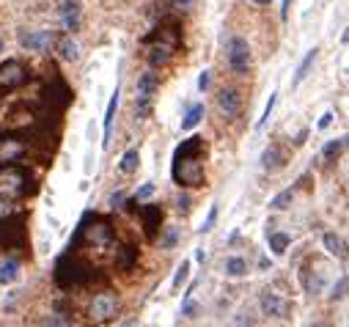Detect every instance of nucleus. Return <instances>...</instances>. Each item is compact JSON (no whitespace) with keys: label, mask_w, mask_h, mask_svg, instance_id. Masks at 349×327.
Wrapping results in <instances>:
<instances>
[{"label":"nucleus","mask_w":349,"mask_h":327,"mask_svg":"<svg viewBox=\"0 0 349 327\" xmlns=\"http://www.w3.org/2000/svg\"><path fill=\"white\" fill-rule=\"evenodd\" d=\"M228 66H231V71H236V75H245V71L250 69V47L242 36H234L231 42H228Z\"/></svg>","instance_id":"nucleus-1"},{"label":"nucleus","mask_w":349,"mask_h":327,"mask_svg":"<svg viewBox=\"0 0 349 327\" xmlns=\"http://www.w3.org/2000/svg\"><path fill=\"white\" fill-rule=\"evenodd\" d=\"M20 44H22V50L42 52L52 44V33L50 30H20Z\"/></svg>","instance_id":"nucleus-2"},{"label":"nucleus","mask_w":349,"mask_h":327,"mask_svg":"<svg viewBox=\"0 0 349 327\" xmlns=\"http://www.w3.org/2000/svg\"><path fill=\"white\" fill-rule=\"evenodd\" d=\"M58 14H61V22L66 30L80 28V0H63L58 6Z\"/></svg>","instance_id":"nucleus-3"},{"label":"nucleus","mask_w":349,"mask_h":327,"mask_svg":"<svg viewBox=\"0 0 349 327\" xmlns=\"http://www.w3.org/2000/svg\"><path fill=\"white\" fill-rule=\"evenodd\" d=\"M217 105H220V110H223L226 116H236V113H240V107H242L240 91L223 88V91H220V97H217Z\"/></svg>","instance_id":"nucleus-4"},{"label":"nucleus","mask_w":349,"mask_h":327,"mask_svg":"<svg viewBox=\"0 0 349 327\" xmlns=\"http://www.w3.org/2000/svg\"><path fill=\"white\" fill-rule=\"evenodd\" d=\"M20 278V261L17 259H0V286H9Z\"/></svg>","instance_id":"nucleus-5"},{"label":"nucleus","mask_w":349,"mask_h":327,"mask_svg":"<svg viewBox=\"0 0 349 327\" xmlns=\"http://www.w3.org/2000/svg\"><path fill=\"white\" fill-rule=\"evenodd\" d=\"M116 107H118V88L110 94V102H107V110H105V135H102V146H110V126H113V116H116Z\"/></svg>","instance_id":"nucleus-6"},{"label":"nucleus","mask_w":349,"mask_h":327,"mask_svg":"<svg viewBox=\"0 0 349 327\" xmlns=\"http://www.w3.org/2000/svg\"><path fill=\"white\" fill-rule=\"evenodd\" d=\"M116 311V300L110 297V294H99V297H94L91 302V314L94 316H110Z\"/></svg>","instance_id":"nucleus-7"},{"label":"nucleus","mask_w":349,"mask_h":327,"mask_svg":"<svg viewBox=\"0 0 349 327\" xmlns=\"http://www.w3.org/2000/svg\"><path fill=\"white\" fill-rule=\"evenodd\" d=\"M201 118H204V105H201V102H195V105L185 113V118H181V130H185V132L195 130V126L201 124Z\"/></svg>","instance_id":"nucleus-8"},{"label":"nucleus","mask_w":349,"mask_h":327,"mask_svg":"<svg viewBox=\"0 0 349 327\" xmlns=\"http://www.w3.org/2000/svg\"><path fill=\"white\" fill-rule=\"evenodd\" d=\"M324 248H327L333 256H338V259H346L349 256V250H346V242L341 237H336V234H324Z\"/></svg>","instance_id":"nucleus-9"},{"label":"nucleus","mask_w":349,"mask_h":327,"mask_svg":"<svg viewBox=\"0 0 349 327\" xmlns=\"http://www.w3.org/2000/svg\"><path fill=\"white\" fill-rule=\"evenodd\" d=\"M281 308H283V302L278 294H272V292L261 294V311H264L267 316H281Z\"/></svg>","instance_id":"nucleus-10"},{"label":"nucleus","mask_w":349,"mask_h":327,"mask_svg":"<svg viewBox=\"0 0 349 327\" xmlns=\"http://www.w3.org/2000/svg\"><path fill=\"white\" fill-rule=\"evenodd\" d=\"M157 83H160V80H157L154 71H143V75L138 77V94L140 97H152L157 91Z\"/></svg>","instance_id":"nucleus-11"},{"label":"nucleus","mask_w":349,"mask_h":327,"mask_svg":"<svg viewBox=\"0 0 349 327\" xmlns=\"http://www.w3.org/2000/svg\"><path fill=\"white\" fill-rule=\"evenodd\" d=\"M261 165H264L267 171L281 168V165H283V154H281V149H278V146H269V149H264V154H261Z\"/></svg>","instance_id":"nucleus-12"},{"label":"nucleus","mask_w":349,"mask_h":327,"mask_svg":"<svg viewBox=\"0 0 349 327\" xmlns=\"http://www.w3.org/2000/svg\"><path fill=\"white\" fill-rule=\"evenodd\" d=\"M140 165V151L138 149H130L121 154V162H118V168H121V173H135Z\"/></svg>","instance_id":"nucleus-13"},{"label":"nucleus","mask_w":349,"mask_h":327,"mask_svg":"<svg viewBox=\"0 0 349 327\" xmlns=\"http://www.w3.org/2000/svg\"><path fill=\"white\" fill-rule=\"evenodd\" d=\"M58 55L63 61L72 63V61H77V55H80V47H77L75 39H61V42H58Z\"/></svg>","instance_id":"nucleus-14"},{"label":"nucleus","mask_w":349,"mask_h":327,"mask_svg":"<svg viewBox=\"0 0 349 327\" xmlns=\"http://www.w3.org/2000/svg\"><path fill=\"white\" fill-rule=\"evenodd\" d=\"M314 61H316V47H314V50H308V55L303 58V63H300V66H297V75H295V85H300V83H303V80L308 77V71H311Z\"/></svg>","instance_id":"nucleus-15"},{"label":"nucleus","mask_w":349,"mask_h":327,"mask_svg":"<svg viewBox=\"0 0 349 327\" xmlns=\"http://www.w3.org/2000/svg\"><path fill=\"white\" fill-rule=\"evenodd\" d=\"M168 58H171V50L162 44H157V47H152V52H149V66H162Z\"/></svg>","instance_id":"nucleus-16"},{"label":"nucleus","mask_w":349,"mask_h":327,"mask_svg":"<svg viewBox=\"0 0 349 327\" xmlns=\"http://www.w3.org/2000/svg\"><path fill=\"white\" fill-rule=\"evenodd\" d=\"M245 269H248V264H245V259H240V256H234V259H228V261H226V272L231 275V278L245 275Z\"/></svg>","instance_id":"nucleus-17"},{"label":"nucleus","mask_w":349,"mask_h":327,"mask_svg":"<svg viewBox=\"0 0 349 327\" xmlns=\"http://www.w3.org/2000/svg\"><path fill=\"white\" fill-rule=\"evenodd\" d=\"M269 248H272V253H283L289 248V234H272L269 237Z\"/></svg>","instance_id":"nucleus-18"},{"label":"nucleus","mask_w":349,"mask_h":327,"mask_svg":"<svg viewBox=\"0 0 349 327\" xmlns=\"http://www.w3.org/2000/svg\"><path fill=\"white\" fill-rule=\"evenodd\" d=\"M291 198H295V193L291 190H283V193H278L272 198V209H286V206L291 204Z\"/></svg>","instance_id":"nucleus-19"},{"label":"nucleus","mask_w":349,"mask_h":327,"mask_svg":"<svg viewBox=\"0 0 349 327\" xmlns=\"http://www.w3.org/2000/svg\"><path fill=\"white\" fill-rule=\"evenodd\" d=\"M149 107H152V97H140L138 94V99H135V113H138V118H146Z\"/></svg>","instance_id":"nucleus-20"},{"label":"nucleus","mask_w":349,"mask_h":327,"mask_svg":"<svg viewBox=\"0 0 349 327\" xmlns=\"http://www.w3.org/2000/svg\"><path fill=\"white\" fill-rule=\"evenodd\" d=\"M187 275H190V261H181L179 269H176V275H173V283L171 286H173V289H179V286L187 281Z\"/></svg>","instance_id":"nucleus-21"},{"label":"nucleus","mask_w":349,"mask_h":327,"mask_svg":"<svg viewBox=\"0 0 349 327\" xmlns=\"http://www.w3.org/2000/svg\"><path fill=\"white\" fill-rule=\"evenodd\" d=\"M215 223H217V204H212V206H209V214H206V220H204V226L198 228V231H201V234H206V231L215 228Z\"/></svg>","instance_id":"nucleus-22"},{"label":"nucleus","mask_w":349,"mask_h":327,"mask_svg":"<svg viewBox=\"0 0 349 327\" xmlns=\"http://www.w3.org/2000/svg\"><path fill=\"white\" fill-rule=\"evenodd\" d=\"M349 292V278H341V281L333 286V292H330V300H341L344 294Z\"/></svg>","instance_id":"nucleus-23"},{"label":"nucleus","mask_w":349,"mask_h":327,"mask_svg":"<svg viewBox=\"0 0 349 327\" xmlns=\"http://www.w3.org/2000/svg\"><path fill=\"white\" fill-rule=\"evenodd\" d=\"M341 149H344V143H341V140H330L327 146L322 149V154L327 157V159H333V157H338V154H341Z\"/></svg>","instance_id":"nucleus-24"},{"label":"nucleus","mask_w":349,"mask_h":327,"mask_svg":"<svg viewBox=\"0 0 349 327\" xmlns=\"http://www.w3.org/2000/svg\"><path fill=\"white\" fill-rule=\"evenodd\" d=\"M176 242H179V231L168 228V231H165V237H162V248H173Z\"/></svg>","instance_id":"nucleus-25"},{"label":"nucleus","mask_w":349,"mask_h":327,"mask_svg":"<svg viewBox=\"0 0 349 327\" xmlns=\"http://www.w3.org/2000/svg\"><path fill=\"white\" fill-rule=\"evenodd\" d=\"M275 102H278V97H275V94H269V102H267V107H264V116L259 118V126H264V124H267V118L272 116V107H275Z\"/></svg>","instance_id":"nucleus-26"},{"label":"nucleus","mask_w":349,"mask_h":327,"mask_svg":"<svg viewBox=\"0 0 349 327\" xmlns=\"http://www.w3.org/2000/svg\"><path fill=\"white\" fill-rule=\"evenodd\" d=\"M154 193V185L149 181V185H143V187H138V193H135V201H143V198H149Z\"/></svg>","instance_id":"nucleus-27"},{"label":"nucleus","mask_w":349,"mask_h":327,"mask_svg":"<svg viewBox=\"0 0 349 327\" xmlns=\"http://www.w3.org/2000/svg\"><path fill=\"white\" fill-rule=\"evenodd\" d=\"M132 261H135V250H132V248H130V250H124L121 256H118V264H121V267H130Z\"/></svg>","instance_id":"nucleus-28"},{"label":"nucleus","mask_w":349,"mask_h":327,"mask_svg":"<svg viewBox=\"0 0 349 327\" xmlns=\"http://www.w3.org/2000/svg\"><path fill=\"white\" fill-rule=\"evenodd\" d=\"M94 239H97V242H107V239H110V231H107L105 226H99L97 231H94Z\"/></svg>","instance_id":"nucleus-29"},{"label":"nucleus","mask_w":349,"mask_h":327,"mask_svg":"<svg viewBox=\"0 0 349 327\" xmlns=\"http://www.w3.org/2000/svg\"><path fill=\"white\" fill-rule=\"evenodd\" d=\"M206 85H209V71H201V77H198V88L206 91Z\"/></svg>","instance_id":"nucleus-30"},{"label":"nucleus","mask_w":349,"mask_h":327,"mask_svg":"<svg viewBox=\"0 0 349 327\" xmlns=\"http://www.w3.org/2000/svg\"><path fill=\"white\" fill-rule=\"evenodd\" d=\"M330 121H333V113H324V116L319 118V130H327Z\"/></svg>","instance_id":"nucleus-31"},{"label":"nucleus","mask_w":349,"mask_h":327,"mask_svg":"<svg viewBox=\"0 0 349 327\" xmlns=\"http://www.w3.org/2000/svg\"><path fill=\"white\" fill-rule=\"evenodd\" d=\"M176 204H179V209H181V212H187V209H190V198H187V195H179V201H176Z\"/></svg>","instance_id":"nucleus-32"},{"label":"nucleus","mask_w":349,"mask_h":327,"mask_svg":"<svg viewBox=\"0 0 349 327\" xmlns=\"http://www.w3.org/2000/svg\"><path fill=\"white\" fill-rule=\"evenodd\" d=\"M44 327H69V324H66V322H61V319H47Z\"/></svg>","instance_id":"nucleus-33"},{"label":"nucleus","mask_w":349,"mask_h":327,"mask_svg":"<svg viewBox=\"0 0 349 327\" xmlns=\"http://www.w3.org/2000/svg\"><path fill=\"white\" fill-rule=\"evenodd\" d=\"M185 314L187 316H195V302H190V300L185 302Z\"/></svg>","instance_id":"nucleus-34"},{"label":"nucleus","mask_w":349,"mask_h":327,"mask_svg":"<svg viewBox=\"0 0 349 327\" xmlns=\"http://www.w3.org/2000/svg\"><path fill=\"white\" fill-rule=\"evenodd\" d=\"M289 6H291V0H283V9H281V17L286 20V14H289Z\"/></svg>","instance_id":"nucleus-35"},{"label":"nucleus","mask_w":349,"mask_h":327,"mask_svg":"<svg viewBox=\"0 0 349 327\" xmlns=\"http://www.w3.org/2000/svg\"><path fill=\"white\" fill-rule=\"evenodd\" d=\"M121 198H124V193H116L113 198H110V204H113V206H118V204H121Z\"/></svg>","instance_id":"nucleus-36"},{"label":"nucleus","mask_w":349,"mask_h":327,"mask_svg":"<svg viewBox=\"0 0 349 327\" xmlns=\"http://www.w3.org/2000/svg\"><path fill=\"white\" fill-rule=\"evenodd\" d=\"M176 6H181V9H187V6H193V0H173Z\"/></svg>","instance_id":"nucleus-37"},{"label":"nucleus","mask_w":349,"mask_h":327,"mask_svg":"<svg viewBox=\"0 0 349 327\" xmlns=\"http://www.w3.org/2000/svg\"><path fill=\"white\" fill-rule=\"evenodd\" d=\"M346 42H349V28L344 30V44H346Z\"/></svg>","instance_id":"nucleus-38"},{"label":"nucleus","mask_w":349,"mask_h":327,"mask_svg":"<svg viewBox=\"0 0 349 327\" xmlns=\"http://www.w3.org/2000/svg\"><path fill=\"white\" fill-rule=\"evenodd\" d=\"M341 143H344V149H349V135H346V138H344V140H341Z\"/></svg>","instance_id":"nucleus-39"},{"label":"nucleus","mask_w":349,"mask_h":327,"mask_svg":"<svg viewBox=\"0 0 349 327\" xmlns=\"http://www.w3.org/2000/svg\"><path fill=\"white\" fill-rule=\"evenodd\" d=\"M253 3H261V6H264V3H269V0H253Z\"/></svg>","instance_id":"nucleus-40"},{"label":"nucleus","mask_w":349,"mask_h":327,"mask_svg":"<svg viewBox=\"0 0 349 327\" xmlns=\"http://www.w3.org/2000/svg\"><path fill=\"white\" fill-rule=\"evenodd\" d=\"M3 47H6V44H3V39H0V52H3Z\"/></svg>","instance_id":"nucleus-41"}]
</instances>
